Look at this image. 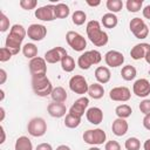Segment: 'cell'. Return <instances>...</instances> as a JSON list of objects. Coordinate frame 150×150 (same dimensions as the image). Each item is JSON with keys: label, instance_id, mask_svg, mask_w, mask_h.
<instances>
[{"label": "cell", "instance_id": "6da1fadb", "mask_svg": "<svg viewBox=\"0 0 150 150\" xmlns=\"http://www.w3.org/2000/svg\"><path fill=\"white\" fill-rule=\"evenodd\" d=\"M87 35L89 38V40L94 43V46L96 47H103L108 43V34L101 29V25L98 21L96 20H91L87 23Z\"/></svg>", "mask_w": 150, "mask_h": 150}, {"label": "cell", "instance_id": "7a4b0ae2", "mask_svg": "<svg viewBox=\"0 0 150 150\" xmlns=\"http://www.w3.org/2000/svg\"><path fill=\"white\" fill-rule=\"evenodd\" d=\"M32 88L34 93L38 96L46 97L52 94L53 91V84L50 80L47 77V75H40V76H32Z\"/></svg>", "mask_w": 150, "mask_h": 150}, {"label": "cell", "instance_id": "3957f363", "mask_svg": "<svg viewBox=\"0 0 150 150\" xmlns=\"http://www.w3.org/2000/svg\"><path fill=\"white\" fill-rule=\"evenodd\" d=\"M102 60V55L98 50H88V52H84L83 54H81L77 59V66L83 69V70H87L89 69L93 64H97L100 63Z\"/></svg>", "mask_w": 150, "mask_h": 150}, {"label": "cell", "instance_id": "277c9868", "mask_svg": "<svg viewBox=\"0 0 150 150\" xmlns=\"http://www.w3.org/2000/svg\"><path fill=\"white\" fill-rule=\"evenodd\" d=\"M28 134L33 137H41L47 131V123L42 117H34L28 122Z\"/></svg>", "mask_w": 150, "mask_h": 150}, {"label": "cell", "instance_id": "5b68a950", "mask_svg": "<svg viewBox=\"0 0 150 150\" xmlns=\"http://www.w3.org/2000/svg\"><path fill=\"white\" fill-rule=\"evenodd\" d=\"M105 138H107L105 132L100 128L94 130H87L83 134V141L90 145H101L105 142Z\"/></svg>", "mask_w": 150, "mask_h": 150}, {"label": "cell", "instance_id": "8992f818", "mask_svg": "<svg viewBox=\"0 0 150 150\" xmlns=\"http://www.w3.org/2000/svg\"><path fill=\"white\" fill-rule=\"evenodd\" d=\"M66 40H67V43L75 50V52H83L87 47V41L86 39L79 34L77 32H74V30H69L67 34H66Z\"/></svg>", "mask_w": 150, "mask_h": 150}, {"label": "cell", "instance_id": "52a82bcc", "mask_svg": "<svg viewBox=\"0 0 150 150\" xmlns=\"http://www.w3.org/2000/svg\"><path fill=\"white\" fill-rule=\"evenodd\" d=\"M129 27H130L131 33L137 39H145L149 35V28H148L146 23L144 22V20L141 19V18L131 19V21L129 23Z\"/></svg>", "mask_w": 150, "mask_h": 150}, {"label": "cell", "instance_id": "ba28073f", "mask_svg": "<svg viewBox=\"0 0 150 150\" xmlns=\"http://www.w3.org/2000/svg\"><path fill=\"white\" fill-rule=\"evenodd\" d=\"M69 88L73 93L79 94V95H83L86 93H88L89 86L87 83V80L84 79V76L82 75H74L70 80H69Z\"/></svg>", "mask_w": 150, "mask_h": 150}, {"label": "cell", "instance_id": "9c48e42d", "mask_svg": "<svg viewBox=\"0 0 150 150\" xmlns=\"http://www.w3.org/2000/svg\"><path fill=\"white\" fill-rule=\"evenodd\" d=\"M29 71L32 76H40V75H46L47 73V62L45 57L36 56L29 61Z\"/></svg>", "mask_w": 150, "mask_h": 150}, {"label": "cell", "instance_id": "30bf717a", "mask_svg": "<svg viewBox=\"0 0 150 150\" xmlns=\"http://www.w3.org/2000/svg\"><path fill=\"white\" fill-rule=\"evenodd\" d=\"M88 105H89V100H88L87 97H83V96H82V97L77 98V100L73 103V105H71L70 109H69V114L73 115V116H75V117L81 118V117L84 115L86 109L88 108Z\"/></svg>", "mask_w": 150, "mask_h": 150}, {"label": "cell", "instance_id": "8fae6325", "mask_svg": "<svg viewBox=\"0 0 150 150\" xmlns=\"http://www.w3.org/2000/svg\"><path fill=\"white\" fill-rule=\"evenodd\" d=\"M36 19L41 21H53L55 18V5H46L35 9Z\"/></svg>", "mask_w": 150, "mask_h": 150}, {"label": "cell", "instance_id": "7c38bea8", "mask_svg": "<svg viewBox=\"0 0 150 150\" xmlns=\"http://www.w3.org/2000/svg\"><path fill=\"white\" fill-rule=\"evenodd\" d=\"M66 55H68V54L63 47H54V48L49 49L48 52H46L45 60L47 63H56V62H61Z\"/></svg>", "mask_w": 150, "mask_h": 150}, {"label": "cell", "instance_id": "4fadbf2b", "mask_svg": "<svg viewBox=\"0 0 150 150\" xmlns=\"http://www.w3.org/2000/svg\"><path fill=\"white\" fill-rule=\"evenodd\" d=\"M27 35L29 39H32L33 41H41L46 38L47 35V28L43 25H39V23H33L28 27L27 29Z\"/></svg>", "mask_w": 150, "mask_h": 150}, {"label": "cell", "instance_id": "5bb4252c", "mask_svg": "<svg viewBox=\"0 0 150 150\" xmlns=\"http://www.w3.org/2000/svg\"><path fill=\"white\" fill-rule=\"evenodd\" d=\"M109 97L116 102H127L131 97V93L127 87H115L110 90Z\"/></svg>", "mask_w": 150, "mask_h": 150}, {"label": "cell", "instance_id": "9a60e30c", "mask_svg": "<svg viewBox=\"0 0 150 150\" xmlns=\"http://www.w3.org/2000/svg\"><path fill=\"white\" fill-rule=\"evenodd\" d=\"M104 61L107 66L111 68H116L118 66H122L124 62V55L118 50H109L104 55Z\"/></svg>", "mask_w": 150, "mask_h": 150}, {"label": "cell", "instance_id": "2e32d148", "mask_svg": "<svg viewBox=\"0 0 150 150\" xmlns=\"http://www.w3.org/2000/svg\"><path fill=\"white\" fill-rule=\"evenodd\" d=\"M132 91L138 97H146L150 94V82L146 79H138L132 86Z\"/></svg>", "mask_w": 150, "mask_h": 150}, {"label": "cell", "instance_id": "e0dca14e", "mask_svg": "<svg viewBox=\"0 0 150 150\" xmlns=\"http://www.w3.org/2000/svg\"><path fill=\"white\" fill-rule=\"evenodd\" d=\"M148 52H150V45L149 43H145V42L137 43V45H135L131 48L130 56L134 60H141V59H144L145 57V55H146Z\"/></svg>", "mask_w": 150, "mask_h": 150}, {"label": "cell", "instance_id": "ac0fdd59", "mask_svg": "<svg viewBox=\"0 0 150 150\" xmlns=\"http://www.w3.org/2000/svg\"><path fill=\"white\" fill-rule=\"evenodd\" d=\"M22 41H23V40H21V39L16 38V36H14V35H12V34H8L7 38H6V41H5V47H6L7 49H9L13 55H16V54H19V52H20V49H21V43H22Z\"/></svg>", "mask_w": 150, "mask_h": 150}, {"label": "cell", "instance_id": "d6986e66", "mask_svg": "<svg viewBox=\"0 0 150 150\" xmlns=\"http://www.w3.org/2000/svg\"><path fill=\"white\" fill-rule=\"evenodd\" d=\"M47 111L52 117L60 118L63 117L67 112V107L63 103H57V102H52L47 107Z\"/></svg>", "mask_w": 150, "mask_h": 150}, {"label": "cell", "instance_id": "ffe728a7", "mask_svg": "<svg viewBox=\"0 0 150 150\" xmlns=\"http://www.w3.org/2000/svg\"><path fill=\"white\" fill-rule=\"evenodd\" d=\"M128 122L124 120V118H116L114 122H112V125H111V130H112V134L116 135V136H124L127 132H128Z\"/></svg>", "mask_w": 150, "mask_h": 150}, {"label": "cell", "instance_id": "44dd1931", "mask_svg": "<svg viewBox=\"0 0 150 150\" xmlns=\"http://www.w3.org/2000/svg\"><path fill=\"white\" fill-rule=\"evenodd\" d=\"M87 120L91 124H100L103 121V111L97 107H91L86 111Z\"/></svg>", "mask_w": 150, "mask_h": 150}, {"label": "cell", "instance_id": "7402d4cb", "mask_svg": "<svg viewBox=\"0 0 150 150\" xmlns=\"http://www.w3.org/2000/svg\"><path fill=\"white\" fill-rule=\"evenodd\" d=\"M110 77H111V74L108 67L100 66L95 69V79L97 80L98 83H102V84L108 83L110 81Z\"/></svg>", "mask_w": 150, "mask_h": 150}, {"label": "cell", "instance_id": "603a6c76", "mask_svg": "<svg viewBox=\"0 0 150 150\" xmlns=\"http://www.w3.org/2000/svg\"><path fill=\"white\" fill-rule=\"evenodd\" d=\"M50 97L53 100V102H57V103H63L66 102L68 95H67V91L64 90V88L62 87H55L50 94Z\"/></svg>", "mask_w": 150, "mask_h": 150}, {"label": "cell", "instance_id": "cb8c5ba5", "mask_svg": "<svg viewBox=\"0 0 150 150\" xmlns=\"http://www.w3.org/2000/svg\"><path fill=\"white\" fill-rule=\"evenodd\" d=\"M88 94H89V96L91 98L98 100V98L103 97V95H104V88L102 87L101 83H93V84L89 86Z\"/></svg>", "mask_w": 150, "mask_h": 150}, {"label": "cell", "instance_id": "d4e9b609", "mask_svg": "<svg viewBox=\"0 0 150 150\" xmlns=\"http://www.w3.org/2000/svg\"><path fill=\"white\" fill-rule=\"evenodd\" d=\"M101 22H102V25H103L105 28L111 29V28H115V27L117 26L118 19H117V16H116L114 13H105V14H103Z\"/></svg>", "mask_w": 150, "mask_h": 150}, {"label": "cell", "instance_id": "484cf974", "mask_svg": "<svg viewBox=\"0 0 150 150\" xmlns=\"http://www.w3.org/2000/svg\"><path fill=\"white\" fill-rule=\"evenodd\" d=\"M14 149L15 150H33V144H32V142L28 137L21 136L16 139Z\"/></svg>", "mask_w": 150, "mask_h": 150}, {"label": "cell", "instance_id": "4316f807", "mask_svg": "<svg viewBox=\"0 0 150 150\" xmlns=\"http://www.w3.org/2000/svg\"><path fill=\"white\" fill-rule=\"evenodd\" d=\"M136 75H137V70H136V68H135L134 66H131V64L124 66V67L122 68V70H121V76H122V79L125 80V81H131V80H134V79L136 77Z\"/></svg>", "mask_w": 150, "mask_h": 150}, {"label": "cell", "instance_id": "83f0119b", "mask_svg": "<svg viewBox=\"0 0 150 150\" xmlns=\"http://www.w3.org/2000/svg\"><path fill=\"white\" fill-rule=\"evenodd\" d=\"M70 9L66 4H56L55 5V18L56 19H64L69 15Z\"/></svg>", "mask_w": 150, "mask_h": 150}, {"label": "cell", "instance_id": "f1b7e54d", "mask_svg": "<svg viewBox=\"0 0 150 150\" xmlns=\"http://www.w3.org/2000/svg\"><path fill=\"white\" fill-rule=\"evenodd\" d=\"M22 54L27 59H34L38 55V47L34 43H26L22 47Z\"/></svg>", "mask_w": 150, "mask_h": 150}, {"label": "cell", "instance_id": "f546056e", "mask_svg": "<svg viewBox=\"0 0 150 150\" xmlns=\"http://www.w3.org/2000/svg\"><path fill=\"white\" fill-rule=\"evenodd\" d=\"M115 112H116V115H117L118 118H124V120H125V118H128V117L131 115L132 109H131V107L128 105V104H120V105L116 107Z\"/></svg>", "mask_w": 150, "mask_h": 150}, {"label": "cell", "instance_id": "4dcf8cb0", "mask_svg": "<svg viewBox=\"0 0 150 150\" xmlns=\"http://www.w3.org/2000/svg\"><path fill=\"white\" fill-rule=\"evenodd\" d=\"M61 67H62V69L66 73L73 71L75 69V61H74V59L71 56H69V55H66L62 59V61H61Z\"/></svg>", "mask_w": 150, "mask_h": 150}, {"label": "cell", "instance_id": "1f68e13d", "mask_svg": "<svg viewBox=\"0 0 150 150\" xmlns=\"http://www.w3.org/2000/svg\"><path fill=\"white\" fill-rule=\"evenodd\" d=\"M9 34H12V35H14V36H16V38H19V39H21V40H23L25 39V36L27 35V30L25 29V27L22 26V25H13L12 26V28H11V30H9Z\"/></svg>", "mask_w": 150, "mask_h": 150}, {"label": "cell", "instance_id": "d6a6232c", "mask_svg": "<svg viewBox=\"0 0 150 150\" xmlns=\"http://www.w3.org/2000/svg\"><path fill=\"white\" fill-rule=\"evenodd\" d=\"M80 124H81V118L73 116V115H70L69 112L66 115L64 125H66L67 128H69V129H75V128H77Z\"/></svg>", "mask_w": 150, "mask_h": 150}, {"label": "cell", "instance_id": "836d02e7", "mask_svg": "<svg viewBox=\"0 0 150 150\" xmlns=\"http://www.w3.org/2000/svg\"><path fill=\"white\" fill-rule=\"evenodd\" d=\"M71 20H73V23L76 25V26H81L86 22L87 20V14L83 12V11H75L71 15Z\"/></svg>", "mask_w": 150, "mask_h": 150}, {"label": "cell", "instance_id": "e575fe53", "mask_svg": "<svg viewBox=\"0 0 150 150\" xmlns=\"http://www.w3.org/2000/svg\"><path fill=\"white\" fill-rule=\"evenodd\" d=\"M107 8L109 9V13H118L123 8V2L121 0H108L107 1Z\"/></svg>", "mask_w": 150, "mask_h": 150}, {"label": "cell", "instance_id": "d590c367", "mask_svg": "<svg viewBox=\"0 0 150 150\" xmlns=\"http://www.w3.org/2000/svg\"><path fill=\"white\" fill-rule=\"evenodd\" d=\"M142 5H143V0H128L125 4L127 9L131 13L138 12L142 8Z\"/></svg>", "mask_w": 150, "mask_h": 150}, {"label": "cell", "instance_id": "8d00e7d4", "mask_svg": "<svg viewBox=\"0 0 150 150\" xmlns=\"http://www.w3.org/2000/svg\"><path fill=\"white\" fill-rule=\"evenodd\" d=\"M124 146L127 150H139L141 148V142L138 138L136 137H129L125 143H124Z\"/></svg>", "mask_w": 150, "mask_h": 150}, {"label": "cell", "instance_id": "74e56055", "mask_svg": "<svg viewBox=\"0 0 150 150\" xmlns=\"http://www.w3.org/2000/svg\"><path fill=\"white\" fill-rule=\"evenodd\" d=\"M20 7L22 9H26V11H30V9H34L38 5V1L36 0H21L20 2Z\"/></svg>", "mask_w": 150, "mask_h": 150}, {"label": "cell", "instance_id": "f35d334b", "mask_svg": "<svg viewBox=\"0 0 150 150\" xmlns=\"http://www.w3.org/2000/svg\"><path fill=\"white\" fill-rule=\"evenodd\" d=\"M9 28V19L5 15V13H0V32H6Z\"/></svg>", "mask_w": 150, "mask_h": 150}, {"label": "cell", "instance_id": "ab89813d", "mask_svg": "<svg viewBox=\"0 0 150 150\" xmlns=\"http://www.w3.org/2000/svg\"><path fill=\"white\" fill-rule=\"evenodd\" d=\"M13 56V54L11 53L9 49H7L6 47H2L0 49V61L1 62H7L11 60V57Z\"/></svg>", "mask_w": 150, "mask_h": 150}, {"label": "cell", "instance_id": "60d3db41", "mask_svg": "<svg viewBox=\"0 0 150 150\" xmlns=\"http://www.w3.org/2000/svg\"><path fill=\"white\" fill-rule=\"evenodd\" d=\"M139 110H141V112L144 114V115L150 114V100H148V98L143 100V101L139 103Z\"/></svg>", "mask_w": 150, "mask_h": 150}, {"label": "cell", "instance_id": "b9f144b4", "mask_svg": "<svg viewBox=\"0 0 150 150\" xmlns=\"http://www.w3.org/2000/svg\"><path fill=\"white\" fill-rule=\"evenodd\" d=\"M104 150H121V145L117 141H109L105 143Z\"/></svg>", "mask_w": 150, "mask_h": 150}, {"label": "cell", "instance_id": "7bdbcfd3", "mask_svg": "<svg viewBox=\"0 0 150 150\" xmlns=\"http://www.w3.org/2000/svg\"><path fill=\"white\" fill-rule=\"evenodd\" d=\"M35 150H53V148L49 143H40Z\"/></svg>", "mask_w": 150, "mask_h": 150}, {"label": "cell", "instance_id": "ee69618b", "mask_svg": "<svg viewBox=\"0 0 150 150\" xmlns=\"http://www.w3.org/2000/svg\"><path fill=\"white\" fill-rule=\"evenodd\" d=\"M143 127H144L146 130H150V114L144 115V118H143Z\"/></svg>", "mask_w": 150, "mask_h": 150}, {"label": "cell", "instance_id": "f6af8a7d", "mask_svg": "<svg viewBox=\"0 0 150 150\" xmlns=\"http://www.w3.org/2000/svg\"><path fill=\"white\" fill-rule=\"evenodd\" d=\"M0 77H1L0 79V84H4L7 80V73H6L5 69H0Z\"/></svg>", "mask_w": 150, "mask_h": 150}, {"label": "cell", "instance_id": "bcb514c9", "mask_svg": "<svg viewBox=\"0 0 150 150\" xmlns=\"http://www.w3.org/2000/svg\"><path fill=\"white\" fill-rule=\"evenodd\" d=\"M143 16L145 19H149L150 20V5H148V6H145L143 8Z\"/></svg>", "mask_w": 150, "mask_h": 150}, {"label": "cell", "instance_id": "7dc6e473", "mask_svg": "<svg viewBox=\"0 0 150 150\" xmlns=\"http://www.w3.org/2000/svg\"><path fill=\"white\" fill-rule=\"evenodd\" d=\"M0 130H1V141H0V143L2 144L4 142H5V139H6V134H5V129H4V127H0Z\"/></svg>", "mask_w": 150, "mask_h": 150}, {"label": "cell", "instance_id": "c3c4849f", "mask_svg": "<svg viewBox=\"0 0 150 150\" xmlns=\"http://www.w3.org/2000/svg\"><path fill=\"white\" fill-rule=\"evenodd\" d=\"M143 148H144V150H150V138H149V139H146V141L144 142Z\"/></svg>", "mask_w": 150, "mask_h": 150}, {"label": "cell", "instance_id": "681fc988", "mask_svg": "<svg viewBox=\"0 0 150 150\" xmlns=\"http://www.w3.org/2000/svg\"><path fill=\"white\" fill-rule=\"evenodd\" d=\"M87 4H88L89 6H91V7H96V6H98V5L101 4V1H95V2H93V1H87Z\"/></svg>", "mask_w": 150, "mask_h": 150}, {"label": "cell", "instance_id": "f907efd6", "mask_svg": "<svg viewBox=\"0 0 150 150\" xmlns=\"http://www.w3.org/2000/svg\"><path fill=\"white\" fill-rule=\"evenodd\" d=\"M0 114H1V116H0V122H2L4 121V118H5V109L2 108V107H0Z\"/></svg>", "mask_w": 150, "mask_h": 150}, {"label": "cell", "instance_id": "816d5d0a", "mask_svg": "<svg viewBox=\"0 0 150 150\" xmlns=\"http://www.w3.org/2000/svg\"><path fill=\"white\" fill-rule=\"evenodd\" d=\"M56 150H70V148H69L68 145L62 144V145H59V146L56 148Z\"/></svg>", "mask_w": 150, "mask_h": 150}, {"label": "cell", "instance_id": "f5cc1de1", "mask_svg": "<svg viewBox=\"0 0 150 150\" xmlns=\"http://www.w3.org/2000/svg\"><path fill=\"white\" fill-rule=\"evenodd\" d=\"M144 59H145L146 63H148V64H150V52H148V53H146V55H145V57H144Z\"/></svg>", "mask_w": 150, "mask_h": 150}, {"label": "cell", "instance_id": "db71d44e", "mask_svg": "<svg viewBox=\"0 0 150 150\" xmlns=\"http://www.w3.org/2000/svg\"><path fill=\"white\" fill-rule=\"evenodd\" d=\"M0 94H1V98H0V100H1V101H2V100H4V98H5V93H4V90H2V89H1V90H0Z\"/></svg>", "mask_w": 150, "mask_h": 150}, {"label": "cell", "instance_id": "11a10c76", "mask_svg": "<svg viewBox=\"0 0 150 150\" xmlns=\"http://www.w3.org/2000/svg\"><path fill=\"white\" fill-rule=\"evenodd\" d=\"M88 150H101L100 148H97V146H91V148H89Z\"/></svg>", "mask_w": 150, "mask_h": 150}]
</instances>
